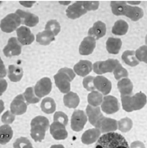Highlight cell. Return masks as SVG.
<instances>
[{
	"instance_id": "1",
	"label": "cell",
	"mask_w": 147,
	"mask_h": 148,
	"mask_svg": "<svg viewBox=\"0 0 147 148\" xmlns=\"http://www.w3.org/2000/svg\"><path fill=\"white\" fill-rule=\"evenodd\" d=\"M94 148H130L126 140L119 134L112 132L101 135Z\"/></svg>"
},
{
	"instance_id": "2",
	"label": "cell",
	"mask_w": 147,
	"mask_h": 148,
	"mask_svg": "<svg viewBox=\"0 0 147 148\" xmlns=\"http://www.w3.org/2000/svg\"><path fill=\"white\" fill-rule=\"evenodd\" d=\"M147 103L145 93L138 92L134 96H121V103L123 110L126 112H132L143 109Z\"/></svg>"
},
{
	"instance_id": "3",
	"label": "cell",
	"mask_w": 147,
	"mask_h": 148,
	"mask_svg": "<svg viewBox=\"0 0 147 148\" xmlns=\"http://www.w3.org/2000/svg\"><path fill=\"white\" fill-rule=\"evenodd\" d=\"M22 24V20L17 13H10L1 20V30L4 33H11L17 30Z\"/></svg>"
},
{
	"instance_id": "4",
	"label": "cell",
	"mask_w": 147,
	"mask_h": 148,
	"mask_svg": "<svg viewBox=\"0 0 147 148\" xmlns=\"http://www.w3.org/2000/svg\"><path fill=\"white\" fill-rule=\"evenodd\" d=\"M119 64L118 60L109 59L105 61H96L93 65L94 72L98 75L107 73H113L114 69Z\"/></svg>"
},
{
	"instance_id": "5",
	"label": "cell",
	"mask_w": 147,
	"mask_h": 148,
	"mask_svg": "<svg viewBox=\"0 0 147 148\" xmlns=\"http://www.w3.org/2000/svg\"><path fill=\"white\" fill-rule=\"evenodd\" d=\"M55 83L56 87L62 93L67 94L70 92V82L72 79L62 71L59 70L58 73L54 76Z\"/></svg>"
},
{
	"instance_id": "6",
	"label": "cell",
	"mask_w": 147,
	"mask_h": 148,
	"mask_svg": "<svg viewBox=\"0 0 147 148\" xmlns=\"http://www.w3.org/2000/svg\"><path fill=\"white\" fill-rule=\"evenodd\" d=\"M3 54L6 57H13V56H18L22 53V44L18 41L17 38L16 37H10L8 40L7 45L3 49Z\"/></svg>"
},
{
	"instance_id": "7",
	"label": "cell",
	"mask_w": 147,
	"mask_h": 148,
	"mask_svg": "<svg viewBox=\"0 0 147 148\" xmlns=\"http://www.w3.org/2000/svg\"><path fill=\"white\" fill-rule=\"evenodd\" d=\"M88 121L87 114L83 110H74L71 117V128L75 132L81 131Z\"/></svg>"
},
{
	"instance_id": "8",
	"label": "cell",
	"mask_w": 147,
	"mask_h": 148,
	"mask_svg": "<svg viewBox=\"0 0 147 148\" xmlns=\"http://www.w3.org/2000/svg\"><path fill=\"white\" fill-rule=\"evenodd\" d=\"M35 88V93L39 98H42L49 95L52 90V83L51 79L48 77H42L39 81H37Z\"/></svg>"
},
{
	"instance_id": "9",
	"label": "cell",
	"mask_w": 147,
	"mask_h": 148,
	"mask_svg": "<svg viewBox=\"0 0 147 148\" xmlns=\"http://www.w3.org/2000/svg\"><path fill=\"white\" fill-rule=\"evenodd\" d=\"M119 110V103L113 96H105L101 104V110L106 114H112Z\"/></svg>"
},
{
	"instance_id": "10",
	"label": "cell",
	"mask_w": 147,
	"mask_h": 148,
	"mask_svg": "<svg viewBox=\"0 0 147 148\" xmlns=\"http://www.w3.org/2000/svg\"><path fill=\"white\" fill-rule=\"evenodd\" d=\"M28 103L25 101L24 95L17 96L10 103V111L15 115H21L24 114L27 110Z\"/></svg>"
},
{
	"instance_id": "11",
	"label": "cell",
	"mask_w": 147,
	"mask_h": 148,
	"mask_svg": "<svg viewBox=\"0 0 147 148\" xmlns=\"http://www.w3.org/2000/svg\"><path fill=\"white\" fill-rule=\"evenodd\" d=\"M96 128H98L102 134L112 133L118 129V121L114 119L104 116L98 123Z\"/></svg>"
},
{
	"instance_id": "12",
	"label": "cell",
	"mask_w": 147,
	"mask_h": 148,
	"mask_svg": "<svg viewBox=\"0 0 147 148\" xmlns=\"http://www.w3.org/2000/svg\"><path fill=\"white\" fill-rule=\"evenodd\" d=\"M94 84L95 89L99 92H101L102 95L107 96L110 93L111 90H112V83L107 77L101 76V75L94 77Z\"/></svg>"
},
{
	"instance_id": "13",
	"label": "cell",
	"mask_w": 147,
	"mask_h": 148,
	"mask_svg": "<svg viewBox=\"0 0 147 148\" xmlns=\"http://www.w3.org/2000/svg\"><path fill=\"white\" fill-rule=\"evenodd\" d=\"M87 11L83 6L82 1H77L69 5L66 10V15L70 19H77L85 15Z\"/></svg>"
},
{
	"instance_id": "14",
	"label": "cell",
	"mask_w": 147,
	"mask_h": 148,
	"mask_svg": "<svg viewBox=\"0 0 147 148\" xmlns=\"http://www.w3.org/2000/svg\"><path fill=\"white\" fill-rule=\"evenodd\" d=\"M17 36L18 41L22 46H27L31 44L35 40V36L32 34L31 29L26 26H21L17 30Z\"/></svg>"
},
{
	"instance_id": "15",
	"label": "cell",
	"mask_w": 147,
	"mask_h": 148,
	"mask_svg": "<svg viewBox=\"0 0 147 148\" xmlns=\"http://www.w3.org/2000/svg\"><path fill=\"white\" fill-rule=\"evenodd\" d=\"M66 126L54 121L49 127V131H50V134L52 135V137L56 140H62L68 138V131L65 127Z\"/></svg>"
},
{
	"instance_id": "16",
	"label": "cell",
	"mask_w": 147,
	"mask_h": 148,
	"mask_svg": "<svg viewBox=\"0 0 147 148\" xmlns=\"http://www.w3.org/2000/svg\"><path fill=\"white\" fill-rule=\"evenodd\" d=\"M86 114L87 115V119L91 125L94 127H97L100 121L104 117L103 114L101 113V109L100 107H93L91 105H87L86 109Z\"/></svg>"
},
{
	"instance_id": "17",
	"label": "cell",
	"mask_w": 147,
	"mask_h": 148,
	"mask_svg": "<svg viewBox=\"0 0 147 148\" xmlns=\"http://www.w3.org/2000/svg\"><path fill=\"white\" fill-rule=\"evenodd\" d=\"M96 47V40L91 36H86L79 47V53L81 55H89L91 54Z\"/></svg>"
},
{
	"instance_id": "18",
	"label": "cell",
	"mask_w": 147,
	"mask_h": 148,
	"mask_svg": "<svg viewBox=\"0 0 147 148\" xmlns=\"http://www.w3.org/2000/svg\"><path fill=\"white\" fill-rule=\"evenodd\" d=\"M16 13L20 16L22 23L26 27H35L39 23V17L33 13L24 11L22 10H17Z\"/></svg>"
},
{
	"instance_id": "19",
	"label": "cell",
	"mask_w": 147,
	"mask_h": 148,
	"mask_svg": "<svg viewBox=\"0 0 147 148\" xmlns=\"http://www.w3.org/2000/svg\"><path fill=\"white\" fill-rule=\"evenodd\" d=\"M107 33V26L106 24L101 22L98 21L94 23L93 27L88 29V36L93 37L95 40H99L104 36Z\"/></svg>"
},
{
	"instance_id": "20",
	"label": "cell",
	"mask_w": 147,
	"mask_h": 148,
	"mask_svg": "<svg viewBox=\"0 0 147 148\" xmlns=\"http://www.w3.org/2000/svg\"><path fill=\"white\" fill-rule=\"evenodd\" d=\"M93 70V64L89 60H80L74 66V72L80 77H87Z\"/></svg>"
},
{
	"instance_id": "21",
	"label": "cell",
	"mask_w": 147,
	"mask_h": 148,
	"mask_svg": "<svg viewBox=\"0 0 147 148\" xmlns=\"http://www.w3.org/2000/svg\"><path fill=\"white\" fill-rule=\"evenodd\" d=\"M101 131L98 128H91L84 132L81 136V141L85 145H90L94 142H97L99 138L101 137Z\"/></svg>"
},
{
	"instance_id": "22",
	"label": "cell",
	"mask_w": 147,
	"mask_h": 148,
	"mask_svg": "<svg viewBox=\"0 0 147 148\" xmlns=\"http://www.w3.org/2000/svg\"><path fill=\"white\" fill-rule=\"evenodd\" d=\"M124 16L130 18L133 22H137L144 16V10L138 6H132L127 4L126 7Z\"/></svg>"
},
{
	"instance_id": "23",
	"label": "cell",
	"mask_w": 147,
	"mask_h": 148,
	"mask_svg": "<svg viewBox=\"0 0 147 148\" xmlns=\"http://www.w3.org/2000/svg\"><path fill=\"white\" fill-rule=\"evenodd\" d=\"M117 86L121 96H132L133 90V84L128 77L119 80Z\"/></svg>"
},
{
	"instance_id": "24",
	"label": "cell",
	"mask_w": 147,
	"mask_h": 148,
	"mask_svg": "<svg viewBox=\"0 0 147 148\" xmlns=\"http://www.w3.org/2000/svg\"><path fill=\"white\" fill-rule=\"evenodd\" d=\"M122 47V40L119 38L109 37L106 43L107 52L111 54H118Z\"/></svg>"
},
{
	"instance_id": "25",
	"label": "cell",
	"mask_w": 147,
	"mask_h": 148,
	"mask_svg": "<svg viewBox=\"0 0 147 148\" xmlns=\"http://www.w3.org/2000/svg\"><path fill=\"white\" fill-rule=\"evenodd\" d=\"M24 76L22 67L16 65H10L8 68V77L11 82H19Z\"/></svg>"
},
{
	"instance_id": "26",
	"label": "cell",
	"mask_w": 147,
	"mask_h": 148,
	"mask_svg": "<svg viewBox=\"0 0 147 148\" xmlns=\"http://www.w3.org/2000/svg\"><path fill=\"white\" fill-rule=\"evenodd\" d=\"M63 103L69 109H75L80 103V97L75 92H69L63 97Z\"/></svg>"
},
{
	"instance_id": "27",
	"label": "cell",
	"mask_w": 147,
	"mask_h": 148,
	"mask_svg": "<svg viewBox=\"0 0 147 148\" xmlns=\"http://www.w3.org/2000/svg\"><path fill=\"white\" fill-rule=\"evenodd\" d=\"M36 40H37V43H39L40 45L48 46L52 41L55 40V36H54V34L52 32L44 29L43 31L37 34Z\"/></svg>"
},
{
	"instance_id": "28",
	"label": "cell",
	"mask_w": 147,
	"mask_h": 148,
	"mask_svg": "<svg viewBox=\"0 0 147 148\" xmlns=\"http://www.w3.org/2000/svg\"><path fill=\"white\" fill-rule=\"evenodd\" d=\"M129 29L128 23L124 20H118L113 24L112 33L115 36H125Z\"/></svg>"
},
{
	"instance_id": "29",
	"label": "cell",
	"mask_w": 147,
	"mask_h": 148,
	"mask_svg": "<svg viewBox=\"0 0 147 148\" xmlns=\"http://www.w3.org/2000/svg\"><path fill=\"white\" fill-rule=\"evenodd\" d=\"M0 144L1 145H5L7 144L13 137V130L9 125H2L0 127Z\"/></svg>"
},
{
	"instance_id": "30",
	"label": "cell",
	"mask_w": 147,
	"mask_h": 148,
	"mask_svg": "<svg viewBox=\"0 0 147 148\" xmlns=\"http://www.w3.org/2000/svg\"><path fill=\"white\" fill-rule=\"evenodd\" d=\"M123 61L130 66H136L139 64V61L138 60V59L136 58L135 55V52L132 51V50H126L123 53L122 56H121Z\"/></svg>"
},
{
	"instance_id": "31",
	"label": "cell",
	"mask_w": 147,
	"mask_h": 148,
	"mask_svg": "<svg viewBox=\"0 0 147 148\" xmlns=\"http://www.w3.org/2000/svg\"><path fill=\"white\" fill-rule=\"evenodd\" d=\"M103 98H104L103 95L101 92L94 90V91H92L88 94L87 102H88V104L93 106V107H99L100 105L102 104Z\"/></svg>"
},
{
	"instance_id": "32",
	"label": "cell",
	"mask_w": 147,
	"mask_h": 148,
	"mask_svg": "<svg viewBox=\"0 0 147 148\" xmlns=\"http://www.w3.org/2000/svg\"><path fill=\"white\" fill-rule=\"evenodd\" d=\"M56 109L55 102L51 97H45L41 103V110L45 114H53Z\"/></svg>"
},
{
	"instance_id": "33",
	"label": "cell",
	"mask_w": 147,
	"mask_h": 148,
	"mask_svg": "<svg viewBox=\"0 0 147 148\" xmlns=\"http://www.w3.org/2000/svg\"><path fill=\"white\" fill-rule=\"evenodd\" d=\"M126 5L127 3L126 1H112L111 9L112 14L115 16H124Z\"/></svg>"
},
{
	"instance_id": "34",
	"label": "cell",
	"mask_w": 147,
	"mask_h": 148,
	"mask_svg": "<svg viewBox=\"0 0 147 148\" xmlns=\"http://www.w3.org/2000/svg\"><path fill=\"white\" fill-rule=\"evenodd\" d=\"M47 129L40 127V126H33L31 128V135L32 137V139L37 141V142H40L42 141L44 137H45V134H46Z\"/></svg>"
},
{
	"instance_id": "35",
	"label": "cell",
	"mask_w": 147,
	"mask_h": 148,
	"mask_svg": "<svg viewBox=\"0 0 147 148\" xmlns=\"http://www.w3.org/2000/svg\"><path fill=\"white\" fill-rule=\"evenodd\" d=\"M24 97L25 98V101L28 104H35L37 103L41 98H39L36 95L35 93V88L31 86V87H28L24 93Z\"/></svg>"
},
{
	"instance_id": "36",
	"label": "cell",
	"mask_w": 147,
	"mask_h": 148,
	"mask_svg": "<svg viewBox=\"0 0 147 148\" xmlns=\"http://www.w3.org/2000/svg\"><path fill=\"white\" fill-rule=\"evenodd\" d=\"M132 125H133L132 121L130 118L126 117L118 121V129H119L123 133H126L132 129Z\"/></svg>"
},
{
	"instance_id": "37",
	"label": "cell",
	"mask_w": 147,
	"mask_h": 148,
	"mask_svg": "<svg viewBox=\"0 0 147 148\" xmlns=\"http://www.w3.org/2000/svg\"><path fill=\"white\" fill-rule=\"evenodd\" d=\"M45 30H49L50 32H52L54 34V36H57L60 31H61V25L58 23V21L52 19L47 22L46 25H45Z\"/></svg>"
},
{
	"instance_id": "38",
	"label": "cell",
	"mask_w": 147,
	"mask_h": 148,
	"mask_svg": "<svg viewBox=\"0 0 147 148\" xmlns=\"http://www.w3.org/2000/svg\"><path fill=\"white\" fill-rule=\"evenodd\" d=\"M31 127H33V126H40V127H42L46 128L47 130L50 127L49 121L48 118H46L44 116H42V115H38L37 117H35L31 121Z\"/></svg>"
},
{
	"instance_id": "39",
	"label": "cell",
	"mask_w": 147,
	"mask_h": 148,
	"mask_svg": "<svg viewBox=\"0 0 147 148\" xmlns=\"http://www.w3.org/2000/svg\"><path fill=\"white\" fill-rule=\"evenodd\" d=\"M136 58L139 62H145L147 64V46H141L135 51Z\"/></svg>"
},
{
	"instance_id": "40",
	"label": "cell",
	"mask_w": 147,
	"mask_h": 148,
	"mask_svg": "<svg viewBox=\"0 0 147 148\" xmlns=\"http://www.w3.org/2000/svg\"><path fill=\"white\" fill-rule=\"evenodd\" d=\"M113 74H114V77L117 79V80H120L122 78H126V77H128V72L126 69H125L120 64H119L117 66V67L114 69L113 71Z\"/></svg>"
},
{
	"instance_id": "41",
	"label": "cell",
	"mask_w": 147,
	"mask_h": 148,
	"mask_svg": "<svg viewBox=\"0 0 147 148\" xmlns=\"http://www.w3.org/2000/svg\"><path fill=\"white\" fill-rule=\"evenodd\" d=\"M94 77L93 76H87L84 77L83 81H82V84H83V87L92 92V91H94L95 90V87H94Z\"/></svg>"
},
{
	"instance_id": "42",
	"label": "cell",
	"mask_w": 147,
	"mask_h": 148,
	"mask_svg": "<svg viewBox=\"0 0 147 148\" xmlns=\"http://www.w3.org/2000/svg\"><path fill=\"white\" fill-rule=\"evenodd\" d=\"M54 121H56L64 126H67L69 122V118H68V115L62 111H57L54 114Z\"/></svg>"
},
{
	"instance_id": "43",
	"label": "cell",
	"mask_w": 147,
	"mask_h": 148,
	"mask_svg": "<svg viewBox=\"0 0 147 148\" xmlns=\"http://www.w3.org/2000/svg\"><path fill=\"white\" fill-rule=\"evenodd\" d=\"M31 145L29 139L26 137H20L16 140V141L13 144V148H25L26 147Z\"/></svg>"
},
{
	"instance_id": "44",
	"label": "cell",
	"mask_w": 147,
	"mask_h": 148,
	"mask_svg": "<svg viewBox=\"0 0 147 148\" xmlns=\"http://www.w3.org/2000/svg\"><path fill=\"white\" fill-rule=\"evenodd\" d=\"M15 116L16 115L10 110L6 111L4 114H3V115L1 117V121L6 125H10L15 121Z\"/></svg>"
},
{
	"instance_id": "45",
	"label": "cell",
	"mask_w": 147,
	"mask_h": 148,
	"mask_svg": "<svg viewBox=\"0 0 147 148\" xmlns=\"http://www.w3.org/2000/svg\"><path fill=\"white\" fill-rule=\"evenodd\" d=\"M82 3L87 11L96 10H98L99 5H100L99 1H82Z\"/></svg>"
},
{
	"instance_id": "46",
	"label": "cell",
	"mask_w": 147,
	"mask_h": 148,
	"mask_svg": "<svg viewBox=\"0 0 147 148\" xmlns=\"http://www.w3.org/2000/svg\"><path fill=\"white\" fill-rule=\"evenodd\" d=\"M60 70H61V71H62L63 73H65L67 74V75H68L71 79H72V81L74 79V77H75V73L74 72V70L70 69V68H68V67L61 68Z\"/></svg>"
},
{
	"instance_id": "47",
	"label": "cell",
	"mask_w": 147,
	"mask_h": 148,
	"mask_svg": "<svg viewBox=\"0 0 147 148\" xmlns=\"http://www.w3.org/2000/svg\"><path fill=\"white\" fill-rule=\"evenodd\" d=\"M130 148H146V147H145V144L143 142L136 140V141H134V142H132L131 144Z\"/></svg>"
},
{
	"instance_id": "48",
	"label": "cell",
	"mask_w": 147,
	"mask_h": 148,
	"mask_svg": "<svg viewBox=\"0 0 147 148\" xmlns=\"http://www.w3.org/2000/svg\"><path fill=\"white\" fill-rule=\"evenodd\" d=\"M23 6L27 7V8H31L36 2L35 1H20L19 2Z\"/></svg>"
},
{
	"instance_id": "49",
	"label": "cell",
	"mask_w": 147,
	"mask_h": 148,
	"mask_svg": "<svg viewBox=\"0 0 147 148\" xmlns=\"http://www.w3.org/2000/svg\"><path fill=\"white\" fill-rule=\"evenodd\" d=\"M7 82L3 79V78H1V90H0V93L1 95L5 91L6 88H7Z\"/></svg>"
},
{
	"instance_id": "50",
	"label": "cell",
	"mask_w": 147,
	"mask_h": 148,
	"mask_svg": "<svg viewBox=\"0 0 147 148\" xmlns=\"http://www.w3.org/2000/svg\"><path fill=\"white\" fill-rule=\"evenodd\" d=\"M1 78H3V77H4L5 76H6V71H5V68H4V65H3V63L1 61Z\"/></svg>"
},
{
	"instance_id": "51",
	"label": "cell",
	"mask_w": 147,
	"mask_h": 148,
	"mask_svg": "<svg viewBox=\"0 0 147 148\" xmlns=\"http://www.w3.org/2000/svg\"><path fill=\"white\" fill-rule=\"evenodd\" d=\"M50 148H65L62 145H53L51 146Z\"/></svg>"
},
{
	"instance_id": "52",
	"label": "cell",
	"mask_w": 147,
	"mask_h": 148,
	"mask_svg": "<svg viewBox=\"0 0 147 148\" xmlns=\"http://www.w3.org/2000/svg\"><path fill=\"white\" fill-rule=\"evenodd\" d=\"M128 3H131V4H139L140 3V1H138V2H127Z\"/></svg>"
},
{
	"instance_id": "53",
	"label": "cell",
	"mask_w": 147,
	"mask_h": 148,
	"mask_svg": "<svg viewBox=\"0 0 147 148\" xmlns=\"http://www.w3.org/2000/svg\"><path fill=\"white\" fill-rule=\"evenodd\" d=\"M25 148H34L32 147V145H30V146H28V147H26Z\"/></svg>"
},
{
	"instance_id": "54",
	"label": "cell",
	"mask_w": 147,
	"mask_h": 148,
	"mask_svg": "<svg viewBox=\"0 0 147 148\" xmlns=\"http://www.w3.org/2000/svg\"><path fill=\"white\" fill-rule=\"evenodd\" d=\"M146 46H147V35H146Z\"/></svg>"
}]
</instances>
